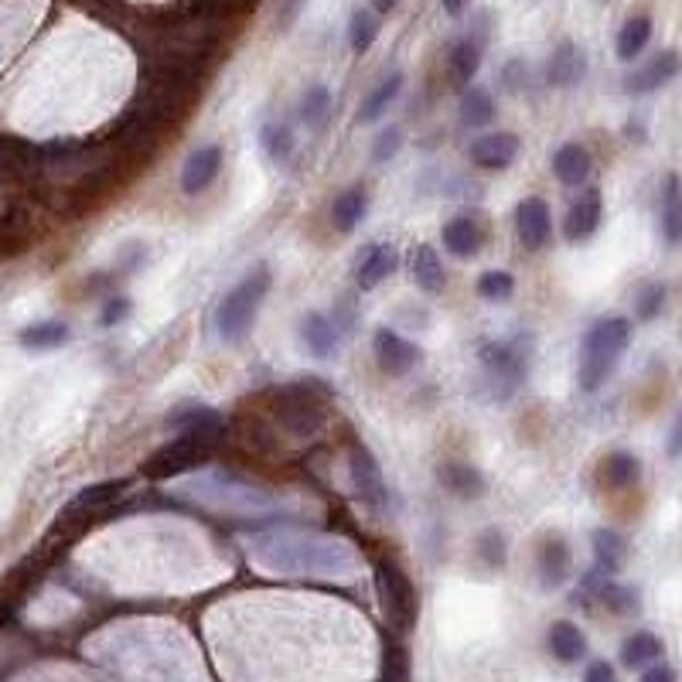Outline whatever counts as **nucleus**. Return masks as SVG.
<instances>
[{"instance_id": "f03ea898", "label": "nucleus", "mask_w": 682, "mask_h": 682, "mask_svg": "<svg viewBox=\"0 0 682 682\" xmlns=\"http://www.w3.org/2000/svg\"><path fill=\"white\" fill-rule=\"evenodd\" d=\"M631 341V321L628 318H601L587 328L584 341H580V365H577V379L584 393H597L611 372L618 369L621 355H625Z\"/></svg>"}, {"instance_id": "09e8293b", "label": "nucleus", "mask_w": 682, "mask_h": 682, "mask_svg": "<svg viewBox=\"0 0 682 682\" xmlns=\"http://www.w3.org/2000/svg\"><path fill=\"white\" fill-rule=\"evenodd\" d=\"M584 679H587V682H611V679H614V669H611L607 662H594V665H590V669L584 672Z\"/></svg>"}, {"instance_id": "f8f14e48", "label": "nucleus", "mask_w": 682, "mask_h": 682, "mask_svg": "<svg viewBox=\"0 0 682 682\" xmlns=\"http://www.w3.org/2000/svg\"><path fill=\"white\" fill-rule=\"evenodd\" d=\"M536 570H539V584L546 590L563 587V580L570 577V546L560 532L543 536V543L536 550Z\"/></svg>"}, {"instance_id": "a19ab883", "label": "nucleus", "mask_w": 682, "mask_h": 682, "mask_svg": "<svg viewBox=\"0 0 682 682\" xmlns=\"http://www.w3.org/2000/svg\"><path fill=\"white\" fill-rule=\"evenodd\" d=\"M665 307V284H645L635 297V318L638 321H655Z\"/></svg>"}, {"instance_id": "39448f33", "label": "nucleus", "mask_w": 682, "mask_h": 682, "mask_svg": "<svg viewBox=\"0 0 682 682\" xmlns=\"http://www.w3.org/2000/svg\"><path fill=\"white\" fill-rule=\"evenodd\" d=\"M215 444H219V437H212V434H202V430H181V437H174L171 444H164L161 451L144 464V474L154 481L188 474L209 461Z\"/></svg>"}, {"instance_id": "4468645a", "label": "nucleus", "mask_w": 682, "mask_h": 682, "mask_svg": "<svg viewBox=\"0 0 682 682\" xmlns=\"http://www.w3.org/2000/svg\"><path fill=\"white\" fill-rule=\"evenodd\" d=\"M219 171H222V147L219 144L198 147V151L188 154L185 171H181V191L185 195H198V191H205L219 178Z\"/></svg>"}, {"instance_id": "9d476101", "label": "nucleus", "mask_w": 682, "mask_h": 682, "mask_svg": "<svg viewBox=\"0 0 682 682\" xmlns=\"http://www.w3.org/2000/svg\"><path fill=\"white\" fill-rule=\"evenodd\" d=\"M550 232H553L550 205L536 195L522 198L519 209H515V236H519V243L526 249H543L550 243Z\"/></svg>"}, {"instance_id": "412c9836", "label": "nucleus", "mask_w": 682, "mask_h": 682, "mask_svg": "<svg viewBox=\"0 0 682 682\" xmlns=\"http://www.w3.org/2000/svg\"><path fill=\"white\" fill-rule=\"evenodd\" d=\"M437 481L457 498H478L485 492V474L468 461H444L437 468Z\"/></svg>"}, {"instance_id": "f3484780", "label": "nucleus", "mask_w": 682, "mask_h": 682, "mask_svg": "<svg viewBox=\"0 0 682 682\" xmlns=\"http://www.w3.org/2000/svg\"><path fill=\"white\" fill-rule=\"evenodd\" d=\"M584 72H587V58L573 41H560V45L553 48L550 62H546V82H550V86H560V89L577 86V82L584 79Z\"/></svg>"}, {"instance_id": "c756f323", "label": "nucleus", "mask_w": 682, "mask_h": 682, "mask_svg": "<svg viewBox=\"0 0 682 682\" xmlns=\"http://www.w3.org/2000/svg\"><path fill=\"white\" fill-rule=\"evenodd\" d=\"M127 488H130V481L127 478H113V481H99V485H89V488H82V492L72 498V505H69V512H103V509H110L113 502H120L123 495H127Z\"/></svg>"}, {"instance_id": "ddd939ff", "label": "nucleus", "mask_w": 682, "mask_h": 682, "mask_svg": "<svg viewBox=\"0 0 682 682\" xmlns=\"http://www.w3.org/2000/svg\"><path fill=\"white\" fill-rule=\"evenodd\" d=\"M604 219V202H601V191L597 188H587L584 195L577 198V202L570 205L567 219H563V236L570 239V243H584L597 232Z\"/></svg>"}, {"instance_id": "7ed1b4c3", "label": "nucleus", "mask_w": 682, "mask_h": 682, "mask_svg": "<svg viewBox=\"0 0 682 682\" xmlns=\"http://www.w3.org/2000/svg\"><path fill=\"white\" fill-rule=\"evenodd\" d=\"M270 284H273L270 270H266V266H256V270H249L246 277L222 297V304L215 307V335L226 341V345H236V341H243L249 335L256 314H260L263 297L270 294Z\"/></svg>"}, {"instance_id": "aec40b11", "label": "nucleus", "mask_w": 682, "mask_h": 682, "mask_svg": "<svg viewBox=\"0 0 682 682\" xmlns=\"http://www.w3.org/2000/svg\"><path fill=\"white\" fill-rule=\"evenodd\" d=\"M590 543H594V567L604 573V577H618L621 570H625V560H628V543L625 536H621L618 529H594V536H590Z\"/></svg>"}, {"instance_id": "9b49d317", "label": "nucleus", "mask_w": 682, "mask_h": 682, "mask_svg": "<svg viewBox=\"0 0 682 682\" xmlns=\"http://www.w3.org/2000/svg\"><path fill=\"white\" fill-rule=\"evenodd\" d=\"M468 157H471V164H478V168H485V171H502L519 157V137L509 130L481 133V137L471 140Z\"/></svg>"}, {"instance_id": "b1692460", "label": "nucleus", "mask_w": 682, "mask_h": 682, "mask_svg": "<svg viewBox=\"0 0 682 682\" xmlns=\"http://www.w3.org/2000/svg\"><path fill=\"white\" fill-rule=\"evenodd\" d=\"M410 273H413V284H417L423 294H440L447 284V273H444V263H440L437 249L420 243L413 249V260H410Z\"/></svg>"}, {"instance_id": "603ef678", "label": "nucleus", "mask_w": 682, "mask_h": 682, "mask_svg": "<svg viewBox=\"0 0 682 682\" xmlns=\"http://www.w3.org/2000/svg\"><path fill=\"white\" fill-rule=\"evenodd\" d=\"M0 621H4V604H0Z\"/></svg>"}, {"instance_id": "a878e982", "label": "nucleus", "mask_w": 682, "mask_h": 682, "mask_svg": "<svg viewBox=\"0 0 682 682\" xmlns=\"http://www.w3.org/2000/svg\"><path fill=\"white\" fill-rule=\"evenodd\" d=\"M597 478H601V485L611 488V492H625V488H631L638 478H642V464H638L635 454L614 451V454H607L604 461H601V471H597Z\"/></svg>"}, {"instance_id": "49530a36", "label": "nucleus", "mask_w": 682, "mask_h": 682, "mask_svg": "<svg viewBox=\"0 0 682 682\" xmlns=\"http://www.w3.org/2000/svg\"><path fill=\"white\" fill-rule=\"evenodd\" d=\"M665 454H669L672 461H679V457H682V410H679V417H676V423H672V430H669V444H665Z\"/></svg>"}, {"instance_id": "7c9ffc66", "label": "nucleus", "mask_w": 682, "mask_h": 682, "mask_svg": "<svg viewBox=\"0 0 682 682\" xmlns=\"http://www.w3.org/2000/svg\"><path fill=\"white\" fill-rule=\"evenodd\" d=\"M481 38H471V35H464L461 41H454V48H451V79H454V86H461V89H468L474 76H478V69H481Z\"/></svg>"}, {"instance_id": "2f4dec72", "label": "nucleus", "mask_w": 682, "mask_h": 682, "mask_svg": "<svg viewBox=\"0 0 682 682\" xmlns=\"http://www.w3.org/2000/svg\"><path fill=\"white\" fill-rule=\"evenodd\" d=\"M648 41H652V18L648 14H631V18L621 24L618 31V58L621 62H635L638 55L648 48Z\"/></svg>"}, {"instance_id": "6ab92c4d", "label": "nucleus", "mask_w": 682, "mask_h": 682, "mask_svg": "<svg viewBox=\"0 0 682 682\" xmlns=\"http://www.w3.org/2000/svg\"><path fill=\"white\" fill-rule=\"evenodd\" d=\"M301 338L307 345V352L318 355V359H331L338 352V341H341V328L335 324V318L321 311H311L301 321Z\"/></svg>"}, {"instance_id": "c9c22d12", "label": "nucleus", "mask_w": 682, "mask_h": 682, "mask_svg": "<svg viewBox=\"0 0 682 682\" xmlns=\"http://www.w3.org/2000/svg\"><path fill=\"white\" fill-rule=\"evenodd\" d=\"M492 116H495V99L488 89H481V86L464 89V96H461V123L464 127L468 130L485 127V123H492Z\"/></svg>"}, {"instance_id": "0eeeda50", "label": "nucleus", "mask_w": 682, "mask_h": 682, "mask_svg": "<svg viewBox=\"0 0 682 682\" xmlns=\"http://www.w3.org/2000/svg\"><path fill=\"white\" fill-rule=\"evenodd\" d=\"M348 474H352L355 495H359L369 509H386L389 492H386V481H382V468H379L376 454H372L362 440H352V444H348Z\"/></svg>"}, {"instance_id": "79ce46f5", "label": "nucleus", "mask_w": 682, "mask_h": 682, "mask_svg": "<svg viewBox=\"0 0 682 682\" xmlns=\"http://www.w3.org/2000/svg\"><path fill=\"white\" fill-rule=\"evenodd\" d=\"M478 556L488 570L505 567V536L498 529H488L485 536L478 539Z\"/></svg>"}, {"instance_id": "de8ad7c7", "label": "nucleus", "mask_w": 682, "mask_h": 682, "mask_svg": "<svg viewBox=\"0 0 682 682\" xmlns=\"http://www.w3.org/2000/svg\"><path fill=\"white\" fill-rule=\"evenodd\" d=\"M642 679L645 682H669V679H676V672L669 669V665H648V669H642Z\"/></svg>"}, {"instance_id": "f704fd0d", "label": "nucleus", "mask_w": 682, "mask_h": 682, "mask_svg": "<svg viewBox=\"0 0 682 682\" xmlns=\"http://www.w3.org/2000/svg\"><path fill=\"white\" fill-rule=\"evenodd\" d=\"M69 324L62 321H38V324H28V328L21 331L18 341L24 348H35V352H48V348H62L65 341H69Z\"/></svg>"}, {"instance_id": "473e14b6", "label": "nucleus", "mask_w": 682, "mask_h": 682, "mask_svg": "<svg viewBox=\"0 0 682 682\" xmlns=\"http://www.w3.org/2000/svg\"><path fill=\"white\" fill-rule=\"evenodd\" d=\"M594 601H601L607 611L618 614V618H631V614H638V607H642L638 604V590L618 584L614 577H604L601 584H597Z\"/></svg>"}, {"instance_id": "58836bf2", "label": "nucleus", "mask_w": 682, "mask_h": 682, "mask_svg": "<svg viewBox=\"0 0 682 682\" xmlns=\"http://www.w3.org/2000/svg\"><path fill=\"white\" fill-rule=\"evenodd\" d=\"M263 151L270 154V161L284 164L290 154H294V130L287 123H266L263 127Z\"/></svg>"}, {"instance_id": "5701e85b", "label": "nucleus", "mask_w": 682, "mask_h": 682, "mask_svg": "<svg viewBox=\"0 0 682 682\" xmlns=\"http://www.w3.org/2000/svg\"><path fill=\"white\" fill-rule=\"evenodd\" d=\"M168 427L202 430V434H212V437L226 434V420H222V413L212 410V406H205V403H185V406H178V410H171Z\"/></svg>"}, {"instance_id": "72a5a7b5", "label": "nucleus", "mask_w": 682, "mask_h": 682, "mask_svg": "<svg viewBox=\"0 0 682 682\" xmlns=\"http://www.w3.org/2000/svg\"><path fill=\"white\" fill-rule=\"evenodd\" d=\"M399 89H403V72H393V76L382 79L379 86L362 99V106H359V123H376L379 116L389 110V103H393V99L399 96Z\"/></svg>"}, {"instance_id": "2eb2a0df", "label": "nucleus", "mask_w": 682, "mask_h": 682, "mask_svg": "<svg viewBox=\"0 0 682 682\" xmlns=\"http://www.w3.org/2000/svg\"><path fill=\"white\" fill-rule=\"evenodd\" d=\"M676 72H679V55L676 52H659V55L648 58L638 72H631V76L625 79V89L631 96L655 93V89H662L665 82L676 79Z\"/></svg>"}, {"instance_id": "8fccbe9b", "label": "nucleus", "mask_w": 682, "mask_h": 682, "mask_svg": "<svg viewBox=\"0 0 682 682\" xmlns=\"http://www.w3.org/2000/svg\"><path fill=\"white\" fill-rule=\"evenodd\" d=\"M471 0H444V11L451 14V18H461L464 11H468Z\"/></svg>"}, {"instance_id": "20e7f679", "label": "nucleus", "mask_w": 682, "mask_h": 682, "mask_svg": "<svg viewBox=\"0 0 682 682\" xmlns=\"http://www.w3.org/2000/svg\"><path fill=\"white\" fill-rule=\"evenodd\" d=\"M376 594L386 614L389 628L399 635H410L417 628L420 618V604H417V590H413L410 573L399 567L396 560H379L376 563Z\"/></svg>"}, {"instance_id": "ea45409f", "label": "nucleus", "mask_w": 682, "mask_h": 682, "mask_svg": "<svg viewBox=\"0 0 682 682\" xmlns=\"http://www.w3.org/2000/svg\"><path fill=\"white\" fill-rule=\"evenodd\" d=\"M515 294V277L509 270H485L478 277V297L485 301H509Z\"/></svg>"}, {"instance_id": "37998d69", "label": "nucleus", "mask_w": 682, "mask_h": 682, "mask_svg": "<svg viewBox=\"0 0 682 682\" xmlns=\"http://www.w3.org/2000/svg\"><path fill=\"white\" fill-rule=\"evenodd\" d=\"M399 147H403V130H399V127L382 130L376 137V144H372V161H376V164L393 161V157L399 154Z\"/></svg>"}, {"instance_id": "e433bc0d", "label": "nucleus", "mask_w": 682, "mask_h": 682, "mask_svg": "<svg viewBox=\"0 0 682 682\" xmlns=\"http://www.w3.org/2000/svg\"><path fill=\"white\" fill-rule=\"evenodd\" d=\"M379 38V18L372 11H355L352 21H348V45H352L355 55H365Z\"/></svg>"}, {"instance_id": "6e6552de", "label": "nucleus", "mask_w": 682, "mask_h": 682, "mask_svg": "<svg viewBox=\"0 0 682 682\" xmlns=\"http://www.w3.org/2000/svg\"><path fill=\"white\" fill-rule=\"evenodd\" d=\"M372 355H376V365L386 376L403 379L413 372V365L420 362V348L413 341H406L399 331L393 328H379L376 338H372Z\"/></svg>"}, {"instance_id": "cd10ccee", "label": "nucleus", "mask_w": 682, "mask_h": 682, "mask_svg": "<svg viewBox=\"0 0 682 682\" xmlns=\"http://www.w3.org/2000/svg\"><path fill=\"white\" fill-rule=\"evenodd\" d=\"M546 642H550V652L563 665H573V662L587 659V638H584V631L573 625V621H553Z\"/></svg>"}, {"instance_id": "a18cd8bd", "label": "nucleus", "mask_w": 682, "mask_h": 682, "mask_svg": "<svg viewBox=\"0 0 682 682\" xmlns=\"http://www.w3.org/2000/svg\"><path fill=\"white\" fill-rule=\"evenodd\" d=\"M382 676H389V679H406V676H410V665H406L403 648H389L386 659H382Z\"/></svg>"}, {"instance_id": "c85d7f7f", "label": "nucleus", "mask_w": 682, "mask_h": 682, "mask_svg": "<svg viewBox=\"0 0 682 682\" xmlns=\"http://www.w3.org/2000/svg\"><path fill=\"white\" fill-rule=\"evenodd\" d=\"M659 219H662L665 243L679 246L682 243V181H679V174H669V178H665Z\"/></svg>"}, {"instance_id": "3c124183", "label": "nucleus", "mask_w": 682, "mask_h": 682, "mask_svg": "<svg viewBox=\"0 0 682 682\" xmlns=\"http://www.w3.org/2000/svg\"><path fill=\"white\" fill-rule=\"evenodd\" d=\"M399 4V0H372V7H376L379 14H386V11H393V7Z\"/></svg>"}, {"instance_id": "f257e3e1", "label": "nucleus", "mask_w": 682, "mask_h": 682, "mask_svg": "<svg viewBox=\"0 0 682 682\" xmlns=\"http://www.w3.org/2000/svg\"><path fill=\"white\" fill-rule=\"evenodd\" d=\"M249 560L273 577H352L359 556L338 536L311 529H266L249 539Z\"/></svg>"}, {"instance_id": "c03bdc74", "label": "nucleus", "mask_w": 682, "mask_h": 682, "mask_svg": "<svg viewBox=\"0 0 682 682\" xmlns=\"http://www.w3.org/2000/svg\"><path fill=\"white\" fill-rule=\"evenodd\" d=\"M133 311V304L127 301V297H110V301L103 304V314H99V324L103 328H116L120 321H127Z\"/></svg>"}, {"instance_id": "dca6fc26", "label": "nucleus", "mask_w": 682, "mask_h": 682, "mask_svg": "<svg viewBox=\"0 0 682 682\" xmlns=\"http://www.w3.org/2000/svg\"><path fill=\"white\" fill-rule=\"evenodd\" d=\"M399 266V253L396 246L389 243H372L365 253L359 256V266H355V280H359L362 290H376L382 280H389V273H396Z\"/></svg>"}, {"instance_id": "393cba45", "label": "nucleus", "mask_w": 682, "mask_h": 682, "mask_svg": "<svg viewBox=\"0 0 682 682\" xmlns=\"http://www.w3.org/2000/svg\"><path fill=\"white\" fill-rule=\"evenodd\" d=\"M662 655H665V645L652 635V631H635V635H628L625 642H621V665L631 672H642L648 665L662 662Z\"/></svg>"}, {"instance_id": "a211bd4d", "label": "nucleus", "mask_w": 682, "mask_h": 682, "mask_svg": "<svg viewBox=\"0 0 682 682\" xmlns=\"http://www.w3.org/2000/svg\"><path fill=\"white\" fill-rule=\"evenodd\" d=\"M440 239H444V249L451 256H457V260H471V256H478L485 232H481V222L474 219V215H454V219L444 226V232H440Z\"/></svg>"}, {"instance_id": "4be33fe9", "label": "nucleus", "mask_w": 682, "mask_h": 682, "mask_svg": "<svg viewBox=\"0 0 682 682\" xmlns=\"http://www.w3.org/2000/svg\"><path fill=\"white\" fill-rule=\"evenodd\" d=\"M590 168H594V161H590V151L584 144H563L560 151L553 154V174H556V181L567 188L584 185L590 178Z\"/></svg>"}, {"instance_id": "4c0bfd02", "label": "nucleus", "mask_w": 682, "mask_h": 682, "mask_svg": "<svg viewBox=\"0 0 682 682\" xmlns=\"http://www.w3.org/2000/svg\"><path fill=\"white\" fill-rule=\"evenodd\" d=\"M331 116V93L324 86H311L301 99V120L307 123V130H321Z\"/></svg>"}, {"instance_id": "423d86ee", "label": "nucleus", "mask_w": 682, "mask_h": 682, "mask_svg": "<svg viewBox=\"0 0 682 682\" xmlns=\"http://www.w3.org/2000/svg\"><path fill=\"white\" fill-rule=\"evenodd\" d=\"M478 359L485 365L488 382L495 386L498 399L509 396L512 389L519 386V379L526 376V359H522V352L512 345V341H485V345L478 348Z\"/></svg>"}, {"instance_id": "bb28decb", "label": "nucleus", "mask_w": 682, "mask_h": 682, "mask_svg": "<svg viewBox=\"0 0 682 682\" xmlns=\"http://www.w3.org/2000/svg\"><path fill=\"white\" fill-rule=\"evenodd\" d=\"M365 212H369V191L362 185H352L348 191H341L335 205H331V226L338 232H355L365 219Z\"/></svg>"}, {"instance_id": "1a4fd4ad", "label": "nucleus", "mask_w": 682, "mask_h": 682, "mask_svg": "<svg viewBox=\"0 0 682 682\" xmlns=\"http://www.w3.org/2000/svg\"><path fill=\"white\" fill-rule=\"evenodd\" d=\"M280 417H284V427L294 437H311L321 430L324 423V410L321 399H314L311 386H294L284 393V406H280Z\"/></svg>"}]
</instances>
